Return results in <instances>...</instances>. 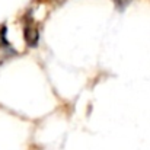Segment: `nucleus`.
<instances>
[{
    "label": "nucleus",
    "mask_w": 150,
    "mask_h": 150,
    "mask_svg": "<svg viewBox=\"0 0 150 150\" xmlns=\"http://www.w3.org/2000/svg\"><path fill=\"white\" fill-rule=\"evenodd\" d=\"M117 1V4H120V6H124V4H127L130 0H115Z\"/></svg>",
    "instance_id": "nucleus-2"
},
{
    "label": "nucleus",
    "mask_w": 150,
    "mask_h": 150,
    "mask_svg": "<svg viewBox=\"0 0 150 150\" xmlns=\"http://www.w3.org/2000/svg\"><path fill=\"white\" fill-rule=\"evenodd\" d=\"M23 40L26 42L28 47L35 48L40 42V31L37 28V25L34 22H26V25L23 26Z\"/></svg>",
    "instance_id": "nucleus-1"
}]
</instances>
